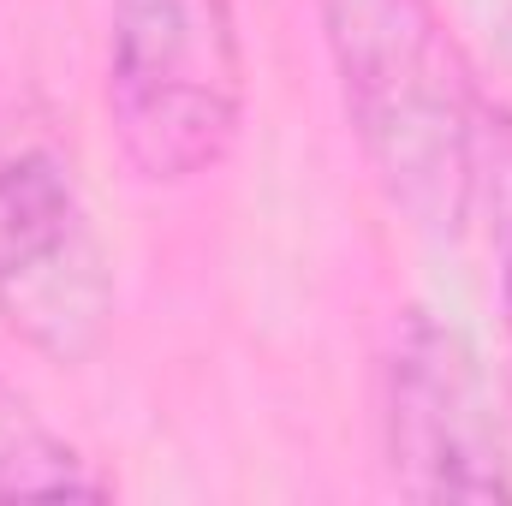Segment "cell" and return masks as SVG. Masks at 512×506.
Returning a JSON list of instances; mask_svg holds the SVG:
<instances>
[{
    "instance_id": "1",
    "label": "cell",
    "mask_w": 512,
    "mask_h": 506,
    "mask_svg": "<svg viewBox=\"0 0 512 506\" xmlns=\"http://www.w3.org/2000/svg\"><path fill=\"white\" fill-rule=\"evenodd\" d=\"M334 72L382 197L429 239L477 209L483 96L435 0H322Z\"/></svg>"
},
{
    "instance_id": "2",
    "label": "cell",
    "mask_w": 512,
    "mask_h": 506,
    "mask_svg": "<svg viewBox=\"0 0 512 506\" xmlns=\"http://www.w3.org/2000/svg\"><path fill=\"white\" fill-rule=\"evenodd\" d=\"M108 120L143 185L215 173L245 126L233 0H108Z\"/></svg>"
},
{
    "instance_id": "3",
    "label": "cell",
    "mask_w": 512,
    "mask_h": 506,
    "mask_svg": "<svg viewBox=\"0 0 512 506\" xmlns=\"http://www.w3.org/2000/svg\"><path fill=\"white\" fill-rule=\"evenodd\" d=\"M387 471L411 501H512V447L465 328L405 310L387 352Z\"/></svg>"
},
{
    "instance_id": "4",
    "label": "cell",
    "mask_w": 512,
    "mask_h": 506,
    "mask_svg": "<svg viewBox=\"0 0 512 506\" xmlns=\"http://www.w3.org/2000/svg\"><path fill=\"white\" fill-rule=\"evenodd\" d=\"M0 322L48 364H84L114 322V268L72 167L48 149L0 161Z\"/></svg>"
},
{
    "instance_id": "5",
    "label": "cell",
    "mask_w": 512,
    "mask_h": 506,
    "mask_svg": "<svg viewBox=\"0 0 512 506\" xmlns=\"http://www.w3.org/2000/svg\"><path fill=\"white\" fill-rule=\"evenodd\" d=\"M0 495H108V483L0 387Z\"/></svg>"
},
{
    "instance_id": "6",
    "label": "cell",
    "mask_w": 512,
    "mask_h": 506,
    "mask_svg": "<svg viewBox=\"0 0 512 506\" xmlns=\"http://www.w3.org/2000/svg\"><path fill=\"white\" fill-rule=\"evenodd\" d=\"M477 197L495 215V256H501V304L512 322V120L483 108V155H477Z\"/></svg>"
},
{
    "instance_id": "7",
    "label": "cell",
    "mask_w": 512,
    "mask_h": 506,
    "mask_svg": "<svg viewBox=\"0 0 512 506\" xmlns=\"http://www.w3.org/2000/svg\"><path fill=\"white\" fill-rule=\"evenodd\" d=\"M501 60H507V66H512V18H507V24H501Z\"/></svg>"
}]
</instances>
